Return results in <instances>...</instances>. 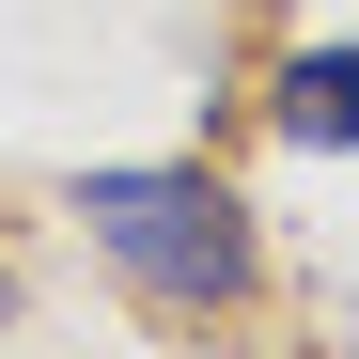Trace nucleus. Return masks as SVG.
<instances>
[{
  "label": "nucleus",
  "instance_id": "nucleus-1",
  "mask_svg": "<svg viewBox=\"0 0 359 359\" xmlns=\"http://www.w3.org/2000/svg\"><path fill=\"white\" fill-rule=\"evenodd\" d=\"M79 234L109 250V281H126V297H156V313H234V297L266 281V234H250V203H234L203 156L79 172Z\"/></svg>",
  "mask_w": 359,
  "mask_h": 359
},
{
  "label": "nucleus",
  "instance_id": "nucleus-2",
  "mask_svg": "<svg viewBox=\"0 0 359 359\" xmlns=\"http://www.w3.org/2000/svg\"><path fill=\"white\" fill-rule=\"evenodd\" d=\"M266 126H281L297 156H359V32H344V47H281Z\"/></svg>",
  "mask_w": 359,
  "mask_h": 359
},
{
  "label": "nucleus",
  "instance_id": "nucleus-3",
  "mask_svg": "<svg viewBox=\"0 0 359 359\" xmlns=\"http://www.w3.org/2000/svg\"><path fill=\"white\" fill-rule=\"evenodd\" d=\"M0 313H16V266H0Z\"/></svg>",
  "mask_w": 359,
  "mask_h": 359
}]
</instances>
